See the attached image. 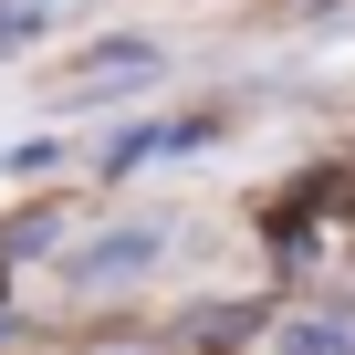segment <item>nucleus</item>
Wrapping results in <instances>:
<instances>
[{"label":"nucleus","mask_w":355,"mask_h":355,"mask_svg":"<svg viewBox=\"0 0 355 355\" xmlns=\"http://www.w3.org/2000/svg\"><path fill=\"white\" fill-rule=\"evenodd\" d=\"M136 261H157V230H125V241H105V251H84L73 272H84V282H105V272H136Z\"/></svg>","instance_id":"obj_1"}]
</instances>
